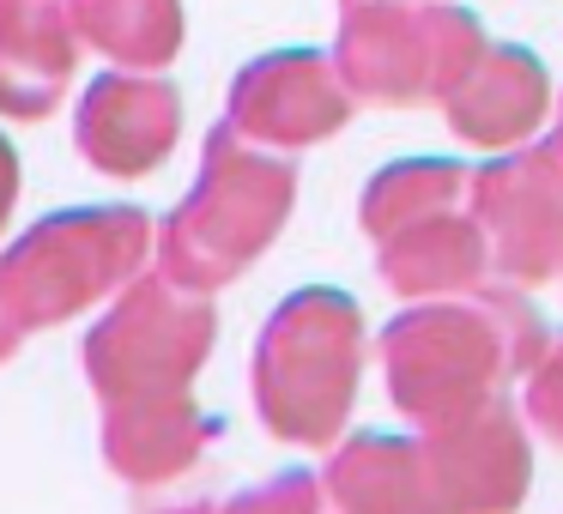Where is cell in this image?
<instances>
[{
  "mask_svg": "<svg viewBox=\"0 0 563 514\" xmlns=\"http://www.w3.org/2000/svg\"><path fill=\"white\" fill-rule=\"evenodd\" d=\"M466 212L485 231L490 267L509 284L558 279L563 272V146L545 134L533 146H515L497 164L473 170Z\"/></svg>",
  "mask_w": 563,
  "mask_h": 514,
  "instance_id": "obj_7",
  "label": "cell"
},
{
  "mask_svg": "<svg viewBox=\"0 0 563 514\" xmlns=\"http://www.w3.org/2000/svg\"><path fill=\"white\" fill-rule=\"evenodd\" d=\"M152 224L134 206H79L55 212L0 255V315L13 333H37L91 309L140 272Z\"/></svg>",
  "mask_w": 563,
  "mask_h": 514,
  "instance_id": "obj_4",
  "label": "cell"
},
{
  "mask_svg": "<svg viewBox=\"0 0 563 514\" xmlns=\"http://www.w3.org/2000/svg\"><path fill=\"white\" fill-rule=\"evenodd\" d=\"M545 339L551 333L527 297L478 284L466 297H430V303L406 309L400 321H388L382 369H388L394 405L418 429H442L503 400V388L533 369Z\"/></svg>",
  "mask_w": 563,
  "mask_h": 514,
  "instance_id": "obj_1",
  "label": "cell"
},
{
  "mask_svg": "<svg viewBox=\"0 0 563 514\" xmlns=\"http://www.w3.org/2000/svg\"><path fill=\"white\" fill-rule=\"evenodd\" d=\"M224 514H340V509L328 502L321 478H309V472H279V478H267V484L243 490L236 502H224Z\"/></svg>",
  "mask_w": 563,
  "mask_h": 514,
  "instance_id": "obj_18",
  "label": "cell"
},
{
  "mask_svg": "<svg viewBox=\"0 0 563 514\" xmlns=\"http://www.w3.org/2000/svg\"><path fill=\"white\" fill-rule=\"evenodd\" d=\"M328 502L340 514H449L442 509L437 472H430L424 436H352L328 460L321 478Z\"/></svg>",
  "mask_w": 563,
  "mask_h": 514,
  "instance_id": "obj_13",
  "label": "cell"
},
{
  "mask_svg": "<svg viewBox=\"0 0 563 514\" xmlns=\"http://www.w3.org/2000/svg\"><path fill=\"white\" fill-rule=\"evenodd\" d=\"M527 400H521V424L539 429L551 448H563V333H551L545 351L527 369Z\"/></svg>",
  "mask_w": 563,
  "mask_h": 514,
  "instance_id": "obj_17",
  "label": "cell"
},
{
  "mask_svg": "<svg viewBox=\"0 0 563 514\" xmlns=\"http://www.w3.org/2000/svg\"><path fill=\"white\" fill-rule=\"evenodd\" d=\"M13 200H19V158H13V146L0 139V231H7V212H13Z\"/></svg>",
  "mask_w": 563,
  "mask_h": 514,
  "instance_id": "obj_19",
  "label": "cell"
},
{
  "mask_svg": "<svg viewBox=\"0 0 563 514\" xmlns=\"http://www.w3.org/2000/svg\"><path fill=\"white\" fill-rule=\"evenodd\" d=\"M291 194H297L291 164L273 158L255 139H243L236 127H219L207 139V164H200L195 194L176 206V219L158 236L164 279L200 297L231 284L279 236Z\"/></svg>",
  "mask_w": 563,
  "mask_h": 514,
  "instance_id": "obj_2",
  "label": "cell"
},
{
  "mask_svg": "<svg viewBox=\"0 0 563 514\" xmlns=\"http://www.w3.org/2000/svg\"><path fill=\"white\" fill-rule=\"evenodd\" d=\"M364 376V315L345 291H297L255 345L261 424L297 448H328L345 429Z\"/></svg>",
  "mask_w": 563,
  "mask_h": 514,
  "instance_id": "obj_3",
  "label": "cell"
},
{
  "mask_svg": "<svg viewBox=\"0 0 563 514\" xmlns=\"http://www.w3.org/2000/svg\"><path fill=\"white\" fill-rule=\"evenodd\" d=\"M424 454L449 514H515L527 502L533 454H527V424L509 400H490L442 429H424Z\"/></svg>",
  "mask_w": 563,
  "mask_h": 514,
  "instance_id": "obj_8",
  "label": "cell"
},
{
  "mask_svg": "<svg viewBox=\"0 0 563 514\" xmlns=\"http://www.w3.org/2000/svg\"><path fill=\"white\" fill-rule=\"evenodd\" d=\"M466 182H473V170H466V164H449V158L388 164V170L364 188V231H369V243L394 236L400 224H412V219L466 206Z\"/></svg>",
  "mask_w": 563,
  "mask_h": 514,
  "instance_id": "obj_15",
  "label": "cell"
},
{
  "mask_svg": "<svg viewBox=\"0 0 563 514\" xmlns=\"http://www.w3.org/2000/svg\"><path fill=\"white\" fill-rule=\"evenodd\" d=\"M212 333H219V315L207 297L152 272V279L128 284L122 303L91 327L86 376L103 405L176 400V393H188L195 369L207 364Z\"/></svg>",
  "mask_w": 563,
  "mask_h": 514,
  "instance_id": "obj_6",
  "label": "cell"
},
{
  "mask_svg": "<svg viewBox=\"0 0 563 514\" xmlns=\"http://www.w3.org/2000/svg\"><path fill=\"white\" fill-rule=\"evenodd\" d=\"M485 49V31L473 13L442 0H369L345 7L340 31V79L364 103H442L454 79Z\"/></svg>",
  "mask_w": 563,
  "mask_h": 514,
  "instance_id": "obj_5",
  "label": "cell"
},
{
  "mask_svg": "<svg viewBox=\"0 0 563 514\" xmlns=\"http://www.w3.org/2000/svg\"><path fill=\"white\" fill-rule=\"evenodd\" d=\"M74 74L67 0H0V115H49Z\"/></svg>",
  "mask_w": 563,
  "mask_h": 514,
  "instance_id": "obj_14",
  "label": "cell"
},
{
  "mask_svg": "<svg viewBox=\"0 0 563 514\" xmlns=\"http://www.w3.org/2000/svg\"><path fill=\"white\" fill-rule=\"evenodd\" d=\"M176 146V91L164 79H98L79 110V152L110 176H146Z\"/></svg>",
  "mask_w": 563,
  "mask_h": 514,
  "instance_id": "obj_11",
  "label": "cell"
},
{
  "mask_svg": "<svg viewBox=\"0 0 563 514\" xmlns=\"http://www.w3.org/2000/svg\"><path fill=\"white\" fill-rule=\"evenodd\" d=\"M67 13L86 25V37L98 49L122 55L134 67H158L176 55V31H183V13L176 0H74Z\"/></svg>",
  "mask_w": 563,
  "mask_h": 514,
  "instance_id": "obj_16",
  "label": "cell"
},
{
  "mask_svg": "<svg viewBox=\"0 0 563 514\" xmlns=\"http://www.w3.org/2000/svg\"><path fill=\"white\" fill-rule=\"evenodd\" d=\"M551 139H558V146H563V98H558V127H551Z\"/></svg>",
  "mask_w": 563,
  "mask_h": 514,
  "instance_id": "obj_21",
  "label": "cell"
},
{
  "mask_svg": "<svg viewBox=\"0 0 563 514\" xmlns=\"http://www.w3.org/2000/svg\"><path fill=\"white\" fill-rule=\"evenodd\" d=\"M449 127L461 139L485 152H515L545 127L551 115V79L539 67V55H527L521 43H485L473 55L454 91L442 98Z\"/></svg>",
  "mask_w": 563,
  "mask_h": 514,
  "instance_id": "obj_10",
  "label": "cell"
},
{
  "mask_svg": "<svg viewBox=\"0 0 563 514\" xmlns=\"http://www.w3.org/2000/svg\"><path fill=\"white\" fill-rule=\"evenodd\" d=\"M376 267H382V279H388L400 297L430 303V297L478 291L485 272H490V248H485V231H478L473 212L449 206V212H430V219H412V224H400L394 236H382Z\"/></svg>",
  "mask_w": 563,
  "mask_h": 514,
  "instance_id": "obj_12",
  "label": "cell"
},
{
  "mask_svg": "<svg viewBox=\"0 0 563 514\" xmlns=\"http://www.w3.org/2000/svg\"><path fill=\"white\" fill-rule=\"evenodd\" d=\"M13 345H19V333H13V321H7V315H0V357H7V351H13Z\"/></svg>",
  "mask_w": 563,
  "mask_h": 514,
  "instance_id": "obj_20",
  "label": "cell"
},
{
  "mask_svg": "<svg viewBox=\"0 0 563 514\" xmlns=\"http://www.w3.org/2000/svg\"><path fill=\"white\" fill-rule=\"evenodd\" d=\"M352 115V91H345L340 67L328 55H267L255 62L231 91V122L255 146H316V139L340 134Z\"/></svg>",
  "mask_w": 563,
  "mask_h": 514,
  "instance_id": "obj_9",
  "label": "cell"
}]
</instances>
